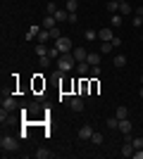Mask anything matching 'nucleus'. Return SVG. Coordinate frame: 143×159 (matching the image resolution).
<instances>
[{
	"instance_id": "1",
	"label": "nucleus",
	"mask_w": 143,
	"mask_h": 159,
	"mask_svg": "<svg viewBox=\"0 0 143 159\" xmlns=\"http://www.w3.org/2000/svg\"><path fill=\"white\" fill-rule=\"evenodd\" d=\"M74 66H76V60L72 57V52L62 55L60 60H57V69H60V71H72Z\"/></svg>"
},
{
	"instance_id": "2",
	"label": "nucleus",
	"mask_w": 143,
	"mask_h": 159,
	"mask_svg": "<svg viewBox=\"0 0 143 159\" xmlns=\"http://www.w3.org/2000/svg\"><path fill=\"white\" fill-rule=\"evenodd\" d=\"M0 147H2V152H14L19 147V140L14 138V135H2L0 138Z\"/></svg>"
},
{
	"instance_id": "3",
	"label": "nucleus",
	"mask_w": 143,
	"mask_h": 159,
	"mask_svg": "<svg viewBox=\"0 0 143 159\" xmlns=\"http://www.w3.org/2000/svg\"><path fill=\"white\" fill-rule=\"evenodd\" d=\"M55 45H57V50H60L62 55H67V52H72V50H74V45H72V40H69L67 36H60V38L55 40Z\"/></svg>"
},
{
	"instance_id": "4",
	"label": "nucleus",
	"mask_w": 143,
	"mask_h": 159,
	"mask_svg": "<svg viewBox=\"0 0 143 159\" xmlns=\"http://www.w3.org/2000/svg\"><path fill=\"white\" fill-rule=\"evenodd\" d=\"M117 131L124 133L126 138H131V131H134V126H131V121H129V119H122V121H119V126H117Z\"/></svg>"
},
{
	"instance_id": "5",
	"label": "nucleus",
	"mask_w": 143,
	"mask_h": 159,
	"mask_svg": "<svg viewBox=\"0 0 143 159\" xmlns=\"http://www.w3.org/2000/svg\"><path fill=\"white\" fill-rule=\"evenodd\" d=\"M2 109H7V112L17 109V100H14L12 95H5V98H2Z\"/></svg>"
},
{
	"instance_id": "6",
	"label": "nucleus",
	"mask_w": 143,
	"mask_h": 159,
	"mask_svg": "<svg viewBox=\"0 0 143 159\" xmlns=\"http://www.w3.org/2000/svg\"><path fill=\"white\" fill-rule=\"evenodd\" d=\"M67 105H69V109H72V112H83V100H81V98H72Z\"/></svg>"
},
{
	"instance_id": "7",
	"label": "nucleus",
	"mask_w": 143,
	"mask_h": 159,
	"mask_svg": "<svg viewBox=\"0 0 143 159\" xmlns=\"http://www.w3.org/2000/svg\"><path fill=\"white\" fill-rule=\"evenodd\" d=\"M98 38H100L102 43L112 40V38H115V33H112V26H107V29H100V31H98Z\"/></svg>"
},
{
	"instance_id": "8",
	"label": "nucleus",
	"mask_w": 143,
	"mask_h": 159,
	"mask_svg": "<svg viewBox=\"0 0 143 159\" xmlns=\"http://www.w3.org/2000/svg\"><path fill=\"white\" fill-rule=\"evenodd\" d=\"M93 126H88V124H86V126H81V128H79V138H81V140H91V135H93Z\"/></svg>"
},
{
	"instance_id": "9",
	"label": "nucleus",
	"mask_w": 143,
	"mask_h": 159,
	"mask_svg": "<svg viewBox=\"0 0 143 159\" xmlns=\"http://www.w3.org/2000/svg\"><path fill=\"white\" fill-rule=\"evenodd\" d=\"M134 152H136V147L131 145V140H129V143H124L122 150H119V154H122V157H134Z\"/></svg>"
},
{
	"instance_id": "10",
	"label": "nucleus",
	"mask_w": 143,
	"mask_h": 159,
	"mask_svg": "<svg viewBox=\"0 0 143 159\" xmlns=\"http://www.w3.org/2000/svg\"><path fill=\"white\" fill-rule=\"evenodd\" d=\"M72 57H74L76 62H83L86 57H88V52H86L83 48H74V50H72Z\"/></svg>"
},
{
	"instance_id": "11",
	"label": "nucleus",
	"mask_w": 143,
	"mask_h": 159,
	"mask_svg": "<svg viewBox=\"0 0 143 159\" xmlns=\"http://www.w3.org/2000/svg\"><path fill=\"white\" fill-rule=\"evenodd\" d=\"M76 71H79V76H86V74H91V64L86 60H83V62H76Z\"/></svg>"
},
{
	"instance_id": "12",
	"label": "nucleus",
	"mask_w": 143,
	"mask_h": 159,
	"mask_svg": "<svg viewBox=\"0 0 143 159\" xmlns=\"http://www.w3.org/2000/svg\"><path fill=\"white\" fill-rule=\"evenodd\" d=\"M131 12H134V10H131L129 2H126V0H119V14H122V17H126V14H131Z\"/></svg>"
},
{
	"instance_id": "13",
	"label": "nucleus",
	"mask_w": 143,
	"mask_h": 159,
	"mask_svg": "<svg viewBox=\"0 0 143 159\" xmlns=\"http://www.w3.org/2000/svg\"><path fill=\"white\" fill-rule=\"evenodd\" d=\"M112 64H115L117 69H122V66H126V57H124V55H119V52H117L115 57H112Z\"/></svg>"
},
{
	"instance_id": "14",
	"label": "nucleus",
	"mask_w": 143,
	"mask_h": 159,
	"mask_svg": "<svg viewBox=\"0 0 143 159\" xmlns=\"http://www.w3.org/2000/svg\"><path fill=\"white\" fill-rule=\"evenodd\" d=\"M86 62H88L91 66H98V64H100V52H88Z\"/></svg>"
},
{
	"instance_id": "15",
	"label": "nucleus",
	"mask_w": 143,
	"mask_h": 159,
	"mask_svg": "<svg viewBox=\"0 0 143 159\" xmlns=\"http://www.w3.org/2000/svg\"><path fill=\"white\" fill-rule=\"evenodd\" d=\"M122 21H124V19H122V14H117V12H115L112 17H110V26H112V29H119V26H122Z\"/></svg>"
},
{
	"instance_id": "16",
	"label": "nucleus",
	"mask_w": 143,
	"mask_h": 159,
	"mask_svg": "<svg viewBox=\"0 0 143 159\" xmlns=\"http://www.w3.org/2000/svg\"><path fill=\"white\" fill-rule=\"evenodd\" d=\"M53 17H55L57 21H69V12H67V10H62V7H60V10H57V12L53 14Z\"/></svg>"
},
{
	"instance_id": "17",
	"label": "nucleus",
	"mask_w": 143,
	"mask_h": 159,
	"mask_svg": "<svg viewBox=\"0 0 143 159\" xmlns=\"http://www.w3.org/2000/svg\"><path fill=\"white\" fill-rule=\"evenodd\" d=\"M34 52H36V57H48V48H45V43H38Z\"/></svg>"
},
{
	"instance_id": "18",
	"label": "nucleus",
	"mask_w": 143,
	"mask_h": 159,
	"mask_svg": "<svg viewBox=\"0 0 143 159\" xmlns=\"http://www.w3.org/2000/svg\"><path fill=\"white\" fill-rule=\"evenodd\" d=\"M55 24H57V19H55L53 14H48L45 19H43V29H55Z\"/></svg>"
},
{
	"instance_id": "19",
	"label": "nucleus",
	"mask_w": 143,
	"mask_h": 159,
	"mask_svg": "<svg viewBox=\"0 0 143 159\" xmlns=\"http://www.w3.org/2000/svg\"><path fill=\"white\" fill-rule=\"evenodd\" d=\"M115 116H117L119 121H122V119H129V109H126V107H117Z\"/></svg>"
},
{
	"instance_id": "20",
	"label": "nucleus",
	"mask_w": 143,
	"mask_h": 159,
	"mask_svg": "<svg viewBox=\"0 0 143 159\" xmlns=\"http://www.w3.org/2000/svg\"><path fill=\"white\" fill-rule=\"evenodd\" d=\"M34 157H36V159H48V157H50V150L41 147V150H36V152H34Z\"/></svg>"
},
{
	"instance_id": "21",
	"label": "nucleus",
	"mask_w": 143,
	"mask_h": 159,
	"mask_svg": "<svg viewBox=\"0 0 143 159\" xmlns=\"http://www.w3.org/2000/svg\"><path fill=\"white\" fill-rule=\"evenodd\" d=\"M48 57H53V60H60V57H62V52H60V50H57V45L48 48Z\"/></svg>"
},
{
	"instance_id": "22",
	"label": "nucleus",
	"mask_w": 143,
	"mask_h": 159,
	"mask_svg": "<svg viewBox=\"0 0 143 159\" xmlns=\"http://www.w3.org/2000/svg\"><path fill=\"white\" fill-rule=\"evenodd\" d=\"M105 126H107V128H110V131H115V128H117V126H119V119H117V116H110V119H107V121H105Z\"/></svg>"
},
{
	"instance_id": "23",
	"label": "nucleus",
	"mask_w": 143,
	"mask_h": 159,
	"mask_svg": "<svg viewBox=\"0 0 143 159\" xmlns=\"http://www.w3.org/2000/svg\"><path fill=\"white\" fill-rule=\"evenodd\" d=\"M112 50H115V45H112V40H107V43H102V45H100V52H102V55H110Z\"/></svg>"
},
{
	"instance_id": "24",
	"label": "nucleus",
	"mask_w": 143,
	"mask_h": 159,
	"mask_svg": "<svg viewBox=\"0 0 143 159\" xmlns=\"http://www.w3.org/2000/svg\"><path fill=\"white\" fill-rule=\"evenodd\" d=\"M83 38H86V40H98V31H95V29H86Z\"/></svg>"
},
{
	"instance_id": "25",
	"label": "nucleus",
	"mask_w": 143,
	"mask_h": 159,
	"mask_svg": "<svg viewBox=\"0 0 143 159\" xmlns=\"http://www.w3.org/2000/svg\"><path fill=\"white\" fill-rule=\"evenodd\" d=\"M50 40V31L48 29H41V33H38V43H48Z\"/></svg>"
},
{
	"instance_id": "26",
	"label": "nucleus",
	"mask_w": 143,
	"mask_h": 159,
	"mask_svg": "<svg viewBox=\"0 0 143 159\" xmlns=\"http://www.w3.org/2000/svg\"><path fill=\"white\" fill-rule=\"evenodd\" d=\"M76 7H79V0H67V7H64V10L72 14V12H76Z\"/></svg>"
},
{
	"instance_id": "27",
	"label": "nucleus",
	"mask_w": 143,
	"mask_h": 159,
	"mask_svg": "<svg viewBox=\"0 0 143 159\" xmlns=\"http://www.w3.org/2000/svg\"><path fill=\"white\" fill-rule=\"evenodd\" d=\"M129 140H131V145L136 147V150H141V147H143V138H141V135H136V138H129Z\"/></svg>"
},
{
	"instance_id": "28",
	"label": "nucleus",
	"mask_w": 143,
	"mask_h": 159,
	"mask_svg": "<svg viewBox=\"0 0 143 159\" xmlns=\"http://www.w3.org/2000/svg\"><path fill=\"white\" fill-rule=\"evenodd\" d=\"M107 10H110L112 14H115L117 10H119V0H110V2H107Z\"/></svg>"
},
{
	"instance_id": "29",
	"label": "nucleus",
	"mask_w": 143,
	"mask_h": 159,
	"mask_svg": "<svg viewBox=\"0 0 143 159\" xmlns=\"http://www.w3.org/2000/svg\"><path fill=\"white\" fill-rule=\"evenodd\" d=\"M91 143H93V145H102V133H93V135H91Z\"/></svg>"
},
{
	"instance_id": "30",
	"label": "nucleus",
	"mask_w": 143,
	"mask_h": 159,
	"mask_svg": "<svg viewBox=\"0 0 143 159\" xmlns=\"http://www.w3.org/2000/svg\"><path fill=\"white\" fill-rule=\"evenodd\" d=\"M131 24H134V29H141V26H143V17L134 14V19H131Z\"/></svg>"
},
{
	"instance_id": "31",
	"label": "nucleus",
	"mask_w": 143,
	"mask_h": 159,
	"mask_svg": "<svg viewBox=\"0 0 143 159\" xmlns=\"http://www.w3.org/2000/svg\"><path fill=\"white\" fill-rule=\"evenodd\" d=\"M48 31H50V38H53V40H57V38L62 36V33H60V29H57V26H55V29H48Z\"/></svg>"
},
{
	"instance_id": "32",
	"label": "nucleus",
	"mask_w": 143,
	"mask_h": 159,
	"mask_svg": "<svg viewBox=\"0 0 143 159\" xmlns=\"http://www.w3.org/2000/svg\"><path fill=\"white\" fill-rule=\"evenodd\" d=\"M57 10H60V7H57V2H48V14H55Z\"/></svg>"
},
{
	"instance_id": "33",
	"label": "nucleus",
	"mask_w": 143,
	"mask_h": 159,
	"mask_svg": "<svg viewBox=\"0 0 143 159\" xmlns=\"http://www.w3.org/2000/svg\"><path fill=\"white\" fill-rule=\"evenodd\" d=\"M79 90H81V95L88 93V81H81V86H79Z\"/></svg>"
},
{
	"instance_id": "34",
	"label": "nucleus",
	"mask_w": 143,
	"mask_h": 159,
	"mask_svg": "<svg viewBox=\"0 0 143 159\" xmlns=\"http://www.w3.org/2000/svg\"><path fill=\"white\" fill-rule=\"evenodd\" d=\"M91 76H93V79H95V76H100V64H98V66H91Z\"/></svg>"
},
{
	"instance_id": "35",
	"label": "nucleus",
	"mask_w": 143,
	"mask_h": 159,
	"mask_svg": "<svg viewBox=\"0 0 143 159\" xmlns=\"http://www.w3.org/2000/svg\"><path fill=\"white\" fill-rule=\"evenodd\" d=\"M29 112H31V114H38V112H41V107H38V102H34V105L29 107Z\"/></svg>"
},
{
	"instance_id": "36",
	"label": "nucleus",
	"mask_w": 143,
	"mask_h": 159,
	"mask_svg": "<svg viewBox=\"0 0 143 159\" xmlns=\"http://www.w3.org/2000/svg\"><path fill=\"white\" fill-rule=\"evenodd\" d=\"M38 62H41V66H48L50 64V57H38Z\"/></svg>"
},
{
	"instance_id": "37",
	"label": "nucleus",
	"mask_w": 143,
	"mask_h": 159,
	"mask_svg": "<svg viewBox=\"0 0 143 159\" xmlns=\"http://www.w3.org/2000/svg\"><path fill=\"white\" fill-rule=\"evenodd\" d=\"M134 159H143V147H141V150H136V152H134Z\"/></svg>"
},
{
	"instance_id": "38",
	"label": "nucleus",
	"mask_w": 143,
	"mask_h": 159,
	"mask_svg": "<svg viewBox=\"0 0 143 159\" xmlns=\"http://www.w3.org/2000/svg\"><path fill=\"white\" fill-rule=\"evenodd\" d=\"M112 45L119 48V45H122V38H117V36H115V38H112Z\"/></svg>"
},
{
	"instance_id": "39",
	"label": "nucleus",
	"mask_w": 143,
	"mask_h": 159,
	"mask_svg": "<svg viewBox=\"0 0 143 159\" xmlns=\"http://www.w3.org/2000/svg\"><path fill=\"white\" fill-rule=\"evenodd\" d=\"M138 98H143V86H141V90H138Z\"/></svg>"
},
{
	"instance_id": "40",
	"label": "nucleus",
	"mask_w": 143,
	"mask_h": 159,
	"mask_svg": "<svg viewBox=\"0 0 143 159\" xmlns=\"http://www.w3.org/2000/svg\"><path fill=\"white\" fill-rule=\"evenodd\" d=\"M141 83H143V74H141Z\"/></svg>"
}]
</instances>
